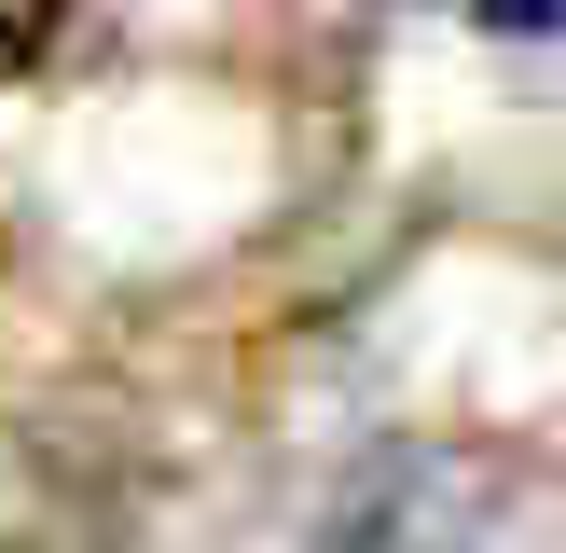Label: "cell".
I'll use <instances>...</instances> for the list:
<instances>
[{
  "instance_id": "cell-1",
  "label": "cell",
  "mask_w": 566,
  "mask_h": 553,
  "mask_svg": "<svg viewBox=\"0 0 566 553\" xmlns=\"http://www.w3.org/2000/svg\"><path fill=\"white\" fill-rule=\"evenodd\" d=\"M497 470L484 457H457V442H387V457H359L346 484L304 512V540H276V553H497Z\"/></svg>"
},
{
  "instance_id": "cell-2",
  "label": "cell",
  "mask_w": 566,
  "mask_h": 553,
  "mask_svg": "<svg viewBox=\"0 0 566 553\" xmlns=\"http://www.w3.org/2000/svg\"><path fill=\"white\" fill-rule=\"evenodd\" d=\"M497 42H566V0H470Z\"/></svg>"
},
{
  "instance_id": "cell-3",
  "label": "cell",
  "mask_w": 566,
  "mask_h": 553,
  "mask_svg": "<svg viewBox=\"0 0 566 553\" xmlns=\"http://www.w3.org/2000/svg\"><path fill=\"white\" fill-rule=\"evenodd\" d=\"M83 0H0V55H28V42H55Z\"/></svg>"
}]
</instances>
